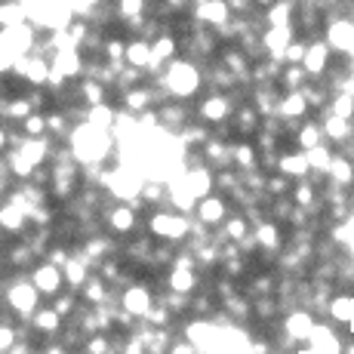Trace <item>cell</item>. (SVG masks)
I'll use <instances>...</instances> for the list:
<instances>
[{
    "instance_id": "cell-27",
    "label": "cell",
    "mask_w": 354,
    "mask_h": 354,
    "mask_svg": "<svg viewBox=\"0 0 354 354\" xmlns=\"http://www.w3.org/2000/svg\"><path fill=\"white\" fill-rule=\"evenodd\" d=\"M277 84H281L287 93H302L305 86H308V74H305L302 65H283Z\"/></svg>"
},
{
    "instance_id": "cell-3",
    "label": "cell",
    "mask_w": 354,
    "mask_h": 354,
    "mask_svg": "<svg viewBox=\"0 0 354 354\" xmlns=\"http://www.w3.org/2000/svg\"><path fill=\"white\" fill-rule=\"evenodd\" d=\"M324 44L330 53H342V56H354V22L348 16L330 19L324 28Z\"/></svg>"
},
{
    "instance_id": "cell-35",
    "label": "cell",
    "mask_w": 354,
    "mask_h": 354,
    "mask_svg": "<svg viewBox=\"0 0 354 354\" xmlns=\"http://www.w3.org/2000/svg\"><path fill=\"white\" fill-rule=\"evenodd\" d=\"M330 114H336V118H345V120H354V96L351 93H336V96L330 99Z\"/></svg>"
},
{
    "instance_id": "cell-8",
    "label": "cell",
    "mask_w": 354,
    "mask_h": 354,
    "mask_svg": "<svg viewBox=\"0 0 354 354\" xmlns=\"http://www.w3.org/2000/svg\"><path fill=\"white\" fill-rule=\"evenodd\" d=\"M31 283L37 287L40 296H53V299H56L59 292L65 290V274H62V268H59V265L44 262V265H37V268L31 271Z\"/></svg>"
},
{
    "instance_id": "cell-33",
    "label": "cell",
    "mask_w": 354,
    "mask_h": 354,
    "mask_svg": "<svg viewBox=\"0 0 354 354\" xmlns=\"http://www.w3.org/2000/svg\"><path fill=\"white\" fill-rule=\"evenodd\" d=\"M222 231H225V241L231 243H243L250 237V222H247V216H231V219L222 222Z\"/></svg>"
},
{
    "instance_id": "cell-10",
    "label": "cell",
    "mask_w": 354,
    "mask_h": 354,
    "mask_svg": "<svg viewBox=\"0 0 354 354\" xmlns=\"http://www.w3.org/2000/svg\"><path fill=\"white\" fill-rule=\"evenodd\" d=\"M194 213H197V222H201V225H207V228L222 225V222L228 219V201L222 194H207L197 201Z\"/></svg>"
},
{
    "instance_id": "cell-41",
    "label": "cell",
    "mask_w": 354,
    "mask_h": 354,
    "mask_svg": "<svg viewBox=\"0 0 354 354\" xmlns=\"http://www.w3.org/2000/svg\"><path fill=\"white\" fill-rule=\"evenodd\" d=\"M163 6H167L169 12H185L194 6V0H163Z\"/></svg>"
},
{
    "instance_id": "cell-37",
    "label": "cell",
    "mask_w": 354,
    "mask_h": 354,
    "mask_svg": "<svg viewBox=\"0 0 354 354\" xmlns=\"http://www.w3.org/2000/svg\"><path fill=\"white\" fill-rule=\"evenodd\" d=\"M77 305H80V299H77V292H74V290H62L56 299H53V311H56V315H62V317L71 315Z\"/></svg>"
},
{
    "instance_id": "cell-36",
    "label": "cell",
    "mask_w": 354,
    "mask_h": 354,
    "mask_svg": "<svg viewBox=\"0 0 354 354\" xmlns=\"http://www.w3.org/2000/svg\"><path fill=\"white\" fill-rule=\"evenodd\" d=\"M22 133L25 139H44L46 136V114H28V118L22 120Z\"/></svg>"
},
{
    "instance_id": "cell-21",
    "label": "cell",
    "mask_w": 354,
    "mask_h": 354,
    "mask_svg": "<svg viewBox=\"0 0 354 354\" xmlns=\"http://www.w3.org/2000/svg\"><path fill=\"white\" fill-rule=\"evenodd\" d=\"M167 290L169 292H182V296H192V292L197 290V271L173 265V268H169V274H167Z\"/></svg>"
},
{
    "instance_id": "cell-2",
    "label": "cell",
    "mask_w": 354,
    "mask_h": 354,
    "mask_svg": "<svg viewBox=\"0 0 354 354\" xmlns=\"http://www.w3.org/2000/svg\"><path fill=\"white\" fill-rule=\"evenodd\" d=\"M148 231H151V237H158V241H185L188 234H192V222H188L185 213H167V209H160V213H151V219H148Z\"/></svg>"
},
{
    "instance_id": "cell-14",
    "label": "cell",
    "mask_w": 354,
    "mask_h": 354,
    "mask_svg": "<svg viewBox=\"0 0 354 354\" xmlns=\"http://www.w3.org/2000/svg\"><path fill=\"white\" fill-rule=\"evenodd\" d=\"M308 99H305V93H283V99H277V111L274 118L287 120V124H296V120H302L305 114H308Z\"/></svg>"
},
{
    "instance_id": "cell-29",
    "label": "cell",
    "mask_w": 354,
    "mask_h": 354,
    "mask_svg": "<svg viewBox=\"0 0 354 354\" xmlns=\"http://www.w3.org/2000/svg\"><path fill=\"white\" fill-rule=\"evenodd\" d=\"M114 12L124 22H139L148 16V0H114Z\"/></svg>"
},
{
    "instance_id": "cell-16",
    "label": "cell",
    "mask_w": 354,
    "mask_h": 354,
    "mask_svg": "<svg viewBox=\"0 0 354 354\" xmlns=\"http://www.w3.org/2000/svg\"><path fill=\"white\" fill-rule=\"evenodd\" d=\"M277 173L287 176L290 182L292 179L302 182L305 176L311 173V163H308V158H305V151H290V154H281V158H277Z\"/></svg>"
},
{
    "instance_id": "cell-20",
    "label": "cell",
    "mask_w": 354,
    "mask_h": 354,
    "mask_svg": "<svg viewBox=\"0 0 354 354\" xmlns=\"http://www.w3.org/2000/svg\"><path fill=\"white\" fill-rule=\"evenodd\" d=\"M308 351L311 354H342L339 336L330 326H315V333L308 336Z\"/></svg>"
},
{
    "instance_id": "cell-7",
    "label": "cell",
    "mask_w": 354,
    "mask_h": 354,
    "mask_svg": "<svg viewBox=\"0 0 354 354\" xmlns=\"http://www.w3.org/2000/svg\"><path fill=\"white\" fill-rule=\"evenodd\" d=\"M330 65H333V53H330V46L324 44V37H315V40H308V50H305V74L308 77H315V80H321L326 71H330Z\"/></svg>"
},
{
    "instance_id": "cell-19",
    "label": "cell",
    "mask_w": 354,
    "mask_h": 354,
    "mask_svg": "<svg viewBox=\"0 0 354 354\" xmlns=\"http://www.w3.org/2000/svg\"><path fill=\"white\" fill-rule=\"evenodd\" d=\"M253 241H256V250H262V253H274V250H281V243H283L281 225H274V222H259V225L253 228Z\"/></svg>"
},
{
    "instance_id": "cell-30",
    "label": "cell",
    "mask_w": 354,
    "mask_h": 354,
    "mask_svg": "<svg viewBox=\"0 0 354 354\" xmlns=\"http://www.w3.org/2000/svg\"><path fill=\"white\" fill-rule=\"evenodd\" d=\"M296 142L305 148V151L324 145V129H321V124H315V120H305V124L296 129Z\"/></svg>"
},
{
    "instance_id": "cell-38",
    "label": "cell",
    "mask_w": 354,
    "mask_h": 354,
    "mask_svg": "<svg viewBox=\"0 0 354 354\" xmlns=\"http://www.w3.org/2000/svg\"><path fill=\"white\" fill-rule=\"evenodd\" d=\"M305 50H308L305 37H296V40H292V44L287 46V53H283V65H302V62H305Z\"/></svg>"
},
{
    "instance_id": "cell-5",
    "label": "cell",
    "mask_w": 354,
    "mask_h": 354,
    "mask_svg": "<svg viewBox=\"0 0 354 354\" xmlns=\"http://www.w3.org/2000/svg\"><path fill=\"white\" fill-rule=\"evenodd\" d=\"M192 16H194L197 25H203V28H222L225 22L234 19L228 10V0H194Z\"/></svg>"
},
{
    "instance_id": "cell-34",
    "label": "cell",
    "mask_w": 354,
    "mask_h": 354,
    "mask_svg": "<svg viewBox=\"0 0 354 354\" xmlns=\"http://www.w3.org/2000/svg\"><path fill=\"white\" fill-rule=\"evenodd\" d=\"M305 158H308V163H311V173H324L326 176V169H330V163H333V158L336 154L330 151V145H317V148H311V151H305Z\"/></svg>"
},
{
    "instance_id": "cell-42",
    "label": "cell",
    "mask_w": 354,
    "mask_h": 354,
    "mask_svg": "<svg viewBox=\"0 0 354 354\" xmlns=\"http://www.w3.org/2000/svg\"><path fill=\"white\" fill-rule=\"evenodd\" d=\"M194 351H197V348H194L192 342H188V339H185V342H176L173 348H169V354H194Z\"/></svg>"
},
{
    "instance_id": "cell-44",
    "label": "cell",
    "mask_w": 354,
    "mask_h": 354,
    "mask_svg": "<svg viewBox=\"0 0 354 354\" xmlns=\"http://www.w3.org/2000/svg\"><path fill=\"white\" fill-rule=\"evenodd\" d=\"M271 3H274V0H253V6H256V10H268Z\"/></svg>"
},
{
    "instance_id": "cell-4",
    "label": "cell",
    "mask_w": 354,
    "mask_h": 354,
    "mask_svg": "<svg viewBox=\"0 0 354 354\" xmlns=\"http://www.w3.org/2000/svg\"><path fill=\"white\" fill-rule=\"evenodd\" d=\"M37 302H40V292L31 283V277H19V281H12L6 287V305L12 311H19V315H34Z\"/></svg>"
},
{
    "instance_id": "cell-6",
    "label": "cell",
    "mask_w": 354,
    "mask_h": 354,
    "mask_svg": "<svg viewBox=\"0 0 354 354\" xmlns=\"http://www.w3.org/2000/svg\"><path fill=\"white\" fill-rule=\"evenodd\" d=\"M234 114V102L225 93H209L207 99L197 105V118L203 124H225V120Z\"/></svg>"
},
{
    "instance_id": "cell-1",
    "label": "cell",
    "mask_w": 354,
    "mask_h": 354,
    "mask_svg": "<svg viewBox=\"0 0 354 354\" xmlns=\"http://www.w3.org/2000/svg\"><path fill=\"white\" fill-rule=\"evenodd\" d=\"M201 68H197L192 59H173L169 65H163L160 71V86L167 96L176 99H188L201 90Z\"/></svg>"
},
{
    "instance_id": "cell-40",
    "label": "cell",
    "mask_w": 354,
    "mask_h": 354,
    "mask_svg": "<svg viewBox=\"0 0 354 354\" xmlns=\"http://www.w3.org/2000/svg\"><path fill=\"white\" fill-rule=\"evenodd\" d=\"M86 351H90V354H108V351H111V345H108L105 336H96L90 345H86Z\"/></svg>"
},
{
    "instance_id": "cell-46",
    "label": "cell",
    "mask_w": 354,
    "mask_h": 354,
    "mask_svg": "<svg viewBox=\"0 0 354 354\" xmlns=\"http://www.w3.org/2000/svg\"><path fill=\"white\" fill-rule=\"evenodd\" d=\"M0 262H3V256H0Z\"/></svg>"
},
{
    "instance_id": "cell-24",
    "label": "cell",
    "mask_w": 354,
    "mask_h": 354,
    "mask_svg": "<svg viewBox=\"0 0 354 354\" xmlns=\"http://www.w3.org/2000/svg\"><path fill=\"white\" fill-rule=\"evenodd\" d=\"M321 129H324V139H330V142H348L354 136V124H351V120L336 118V114H330V111H326Z\"/></svg>"
},
{
    "instance_id": "cell-43",
    "label": "cell",
    "mask_w": 354,
    "mask_h": 354,
    "mask_svg": "<svg viewBox=\"0 0 354 354\" xmlns=\"http://www.w3.org/2000/svg\"><path fill=\"white\" fill-rule=\"evenodd\" d=\"M6 148H10V133L0 127V151H6Z\"/></svg>"
},
{
    "instance_id": "cell-28",
    "label": "cell",
    "mask_w": 354,
    "mask_h": 354,
    "mask_svg": "<svg viewBox=\"0 0 354 354\" xmlns=\"http://www.w3.org/2000/svg\"><path fill=\"white\" fill-rule=\"evenodd\" d=\"M290 194H292L290 201L296 203L299 209H308V213H315V209L321 207V203H317V188L311 185V182H305V179H302V182H296V188H292Z\"/></svg>"
},
{
    "instance_id": "cell-26",
    "label": "cell",
    "mask_w": 354,
    "mask_h": 354,
    "mask_svg": "<svg viewBox=\"0 0 354 354\" xmlns=\"http://www.w3.org/2000/svg\"><path fill=\"white\" fill-rule=\"evenodd\" d=\"M315 317L308 315V311H292V315L283 321V330L290 333L292 339H308L311 333H315Z\"/></svg>"
},
{
    "instance_id": "cell-12",
    "label": "cell",
    "mask_w": 354,
    "mask_h": 354,
    "mask_svg": "<svg viewBox=\"0 0 354 354\" xmlns=\"http://www.w3.org/2000/svg\"><path fill=\"white\" fill-rule=\"evenodd\" d=\"M25 228H28V213H25L12 197L6 203H0V231L12 234V237H22Z\"/></svg>"
},
{
    "instance_id": "cell-22",
    "label": "cell",
    "mask_w": 354,
    "mask_h": 354,
    "mask_svg": "<svg viewBox=\"0 0 354 354\" xmlns=\"http://www.w3.org/2000/svg\"><path fill=\"white\" fill-rule=\"evenodd\" d=\"M326 179L333 182L336 188H351L354 185V160L345 158V154H336L326 169Z\"/></svg>"
},
{
    "instance_id": "cell-23",
    "label": "cell",
    "mask_w": 354,
    "mask_h": 354,
    "mask_svg": "<svg viewBox=\"0 0 354 354\" xmlns=\"http://www.w3.org/2000/svg\"><path fill=\"white\" fill-rule=\"evenodd\" d=\"M25 22H28V10L22 0H0V31L19 28Z\"/></svg>"
},
{
    "instance_id": "cell-9",
    "label": "cell",
    "mask_w": 354,
    "mask_h": 354,
    "mask_svg": "<svg viewBox=\"0 0 354 354\" xmlns=\"http://www.w3.org/2000/svg\"><path fill=\"white\" fill-rule=\"evenodd\" d=\"M120 308H124V315H133V317H148V311L154 308V296L148 287H142V283H133V287H127L120 292Z\"/></svg>"
},
{
    "instance_id": "cell-31",
    "label": "cell",
    "mask_w": 354,
    "mask_h": 354,
    "mask_svg": "<svg viewBox=\"0 0 354 354\" xmlns=\"http://www.w3.org/2000/svg\"><path fill=\"white\" fill-rule=\"evenodd\" d=\"M31 321H34V330H40V333H59V326H62V315H56L53 305H46V308L34 311Z\"/></svg>"
},
{
    "instance_id": "cell-45",
    "label": "cell",
    "mask_w": 354,
    "mask_h": 354,
    "mask_svg": "<svg viewBox=\"0 0 354 354\" xmlns=\"http://www.w3.org/2000/svg\"><path fill=\"white\" fill-rule=\"evenodd\" d=\"M348 19H351V22H354V3H351V10H348Z\"/></svg>"
},
{
    "instance_id": "cell-15",
    "label": "cell",
    "mask_w": 354,
    "mask_h": 354,
    "mask_svg": "<svg viewBox=\"0 0 354 354\" xmlns=\"http://www.w3.org/2000/svg\"><path fill=\"white\" fill-rule=\"evenodd\" d=\"M262 19H265V28H292V22H296V0H274L262 12Z\"/></svg>"
},
{
    "instance_id": "cell-25",
    "label": "cell",
    "mask_w": 354,
    "mask_h": 354,
    "mask_svg": "<svg viewBox=\"0 0 354 354\" xmlns=\"http://www.w3.org/2000/svg\"><path fill=\"white\" fill-rule=\"evenodd\" d=\"M231 160H234L237 173H250V169L259 167V148L253 142H237V145L231 148Z\"/></svg>"
},
{
    "instance_id": "cell-17",
    "label": "cell",
    "mask_w": 354,
    "mask_h": 354,
    "mask_svg": "<svg viewBox=\"0 0 354 354\" xmlns=\"http://www.w3.org/2000/svg\"><path fill=\"white\" fill-rule=\"evenodd\" d=\"M124 62L129 68H139V71H151V40L145 37H136V40H127V56Z\"/></svg>"
},
{
    "instance_id": "cell-32",
    "label": "cell",
    "mask_w": 354,
    "mask_h": 354,
    "mask_svg": "<svg viewBox=\"0 0 354 354\" xmlns=\"http://www.w3.org/2000/svg\"><path fill=\"white\" fill-rule=\"evenodd\" d=\"M330 317L336 324H354V296H336L330 302Z\"/></svg>"
},
{
    "instance_id": "cell-13",
    "label": "cell",
    "mask_w": 354,
    "mask_h": 354,
    "mask_svg": "<svg viewBox=\"0 0 354 354\" xmlns=\"http://www.w3.org/2000/svg\"><path fill=\"white\" fill-rule=\"evenodd\" d=\"M105 222L114 234H133L139 219H136V207L133 203H114L111 209L105 213Z\"/></svg>"
},
{
    "instance_id": "cell-39",
    "label": "cell",
    "mask_w": 354,
    "mask_h": 354,
    "mask_svg": "<svg viewBox=\"0 0 354 354\" xmlns=\"http://www.w3.org/2000/svg\"><path fill=\"white\" fill-rule=\"evenodd\" d=\"M265 192H268L271 197H287V194L292 192V185H290V179H287V176H281V173H277V176H271V179L265 182Z\"/></svg>"
},
{
    "instance_id": "cell-11",
    "label": "cell",
    "mask_w": 354,
    "mask_h": 354,
    "mask_svg": "<svg viewBox=\"0 0 354 354\" xmlns=\"http://www.w3.org/2000/svg\"><path fill=\"white\" fill-rule=\"evenodd\" d=\"M296 40V28H262V50L265 59L271 62H283L287 46Z\"/></svg>"
},
{
    "instance_id": "cell-18",
    "label": "cell",
    "mask_w": 354,
    "mask_h": 354,
    "mask_svg": "<svg viewBox=\"0 0 354 354\" xmlns=\"http://www.w3.org/2000/svg\"><path fill=\"white\" fill-rule=\"evenodd\" d=\"M62 274H65V287L68 290H84L86 287V281H90V262H86L84 256H77L74 253L71 259H68V265L62 268Z\"/></svg>"
}]
</instances>
